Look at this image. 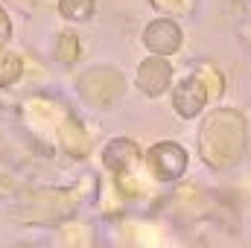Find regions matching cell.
<instances>
[{"label": "cell", "mask_w": 251, "mask_h": 248, "mask_svg": "<svg viewBox=\"0 0 251 248\" xmlns=\"http://www.w3.org/2000/svg\"><path fill=\"white\" fill-rule=\"evenodd\" d=\"M149 158H152L155 173H158L161 178H167V181L178 178V175L184 173V167H187V155H184V149L176 146V143H161V146H155Z\"/></svg>", "instance_id": "1"}, {"label": "cell", "mask_w": 251, "mask_h": 248, "mask_svg": "<svg viewBox=\"0 0 251 248\" xmlns=\"http://www.w3.org/2000/svg\"><path fill=\"white\" fill-rule=\"evenodd\" d=\"M178 38H181V32H178V26L173 21H155L146 29V47L161 53V56L178 50Z\"/></svg>", "instance_id": "2"}, {"label": "cell", "mask_w": 251, "mask_h": 248, "mask_svg": "<svg viewBox=\"0 0 251 248\" xmlns=\"http://www.w3.org/2000/svg\"><path fill=\"white\" fill-rule=\"evenodd\" d=\"M137 85H140L149 97H158V94L170 85V64L161 62V59L143 62L140 64V73H137Z\"/></svg>", "instance_id": "3"}, {"label": "cell", "mask_w": 251, "mask_h": 248, "mask_svg": "<svg viewBox=\"0 0 251 248\" xmlns=\"http://www.w3.org/2000/svg\"><path fill=\"white\" fill-rule=\"evenodd\" d=\"M201 102H204V91L199 88V82H184L178 91H176V108H178V114H184V117H193L199 108H201Z\"/></svg>", "instance_id": "4"}, {"label": "cell", "mask_w": 251, "mask_h": 248, "mask_svg": "<svg viewBox=\"0 0 251 248\" xmlns=\"http://www.w3.org/2000/svg\"><path fill=\"white\" fill-rule=\"evenodd\" d=\"M59 9L70 21H85L94 15V0H59Z\"/></svg>", "instance_id": "5"}, {"label": "cell", "mask_w": 251, "mask_h": 248, "mask_svg": "<svg viewBox=\"0 0 251 248\" xmlns=\"http://www.w3.org/2000/svg\"><path fill=\"white\" fill-rule=\"evenodd\" d=\"M21 76V59L12 53H0V85H12Z\"/></svg>", "instance_id": "6"}, {"label": "cell", "mask_w": 251, "mask_h": 248, "mask_svg": "<svg viewBox=\"0 0 251 248\" xmlns=\"http://www.w3.org/2000/svg\"><path fill=\"white\" fill-rule=\"evenodd\" d=\"M59 56L67 59V62H73V59H76V35H64L62 47H59Z\"/></svg>", "instance_id": "7"}, {"label": "cell", "mask_w": 251, "mask_h": 248, "mask_svg": "<svg viewBox=\"0 0 251 248\" xmlns=\"http://www.w3.org/2000/svg\"><path fill=\"white\" fill-rule=\"evenodd\" d=\"M9 38V21H6V15H3V9H0V44Z\"/></svg>", "instance_id": "8"}]
</instances>
